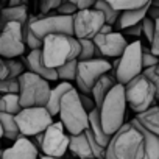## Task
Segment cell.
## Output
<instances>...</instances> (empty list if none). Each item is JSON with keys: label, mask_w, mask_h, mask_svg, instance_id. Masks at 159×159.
Returning <instances> with one entry per match:
<instances>
[{"label": "cell", "mask_w": 159, "mask_h": 159, "mask_svg": "<svg viewBox=\"0 0 159 159\" xmlns=\"http://www.w3.org/2000/svg\"><path fill=\"white\" fill-rule=\"evenodd\" d=\"M143 151V137L137 126L129 120L111 136L106 145L105 159H142Z\"/></svg>", "instance_id": "1"}, {"label": "cell", "mask_w": 159, "mask_h": 159, "mask_svg": "<svg viewBox=\"0 0 159 159\" xmlns=\"http://www.w3.org/2000/svg\"><path fill=\"white\" fill-rule=\"evenodd\" d=\"M80 53V42L72 34H47L42 39L41 55L47 67L56 69L72 59H76Z\"/></svg>", "instance_id": "2"}, {"label": "cell", "mask_w": 159, "mask_h": 159, "mask_svg": "<svg viewBox=\"0 0 159 159\" xmlns=\"http://www.w3.org/2000/svg\"><path fill=\"white\" fill-rule=\"evenodd\" d=\"M100 114V123L106 134L112 136L123 123L126 116V100H125V88L117 83L103 98L102 105L97 108Z\"/></svg>", "instance_id": "3"}, {"label": "cell", "mask_w": 159, "mask_h": 159, "mask_svg": "<svg viewBox=\"0 0 159 159\" xmlns=\"http://www.w3.org/2000/svg\"><path fill=\"white\" fill-rule=\"evenodd\" d=\"M58 116L59 122L62 123L64 129L69 134H80L88 128L89 125L88 112L84 111L81 102H80V94L75 88L67 91L61 98Z\"/></svg>", "instance_id": "4"}, {"label": "cell", "mask_w": 159, "mask_h": 159, "mask_svg": "<svg viewBox=\"0 0 159 159\" xmlns=\"http://www.w3.org/2000/svg\"><path fill=\"white\" fill-rule=\"evenodd\" d=\"M142 70V42L139 39L128 42L123 53L111 62V72L120 84H126L134 76L140 75Z\"/></svg>", "instance_id": "5"}, {"label": "cell", "mask_w": 159, "mask_h": 159, "mask_svg": "<svg viewBox=\"0 0 159 159\" xmlns=\"http://www.w3.org/2000/svg\"><path fill=\"white\" fill-rule=\"evenodd\" d=\"M50 81L44 80L42 76L25 70L19 76V100L22 108L31 106H45L48 95H50Z\"/></svg>", "instance_id": "6"}, {"label": "cell", "mask_w": 159, "mask_h": 159, "mask_svg": "<svg viewBox=\"0 0 159 159\" xmlns=\"http://www.w3.org/2000/svg\"><path fill=\"white\" fill-rule=\"evenodd\" d=\"M123 88H125L126 105L136 114L147 111L156 102L154 86H153V83L150 81V80L143 73L134 76L131 81H128L126 84H123Z\"/></svg>", "instance_id": "7"}, {"label": "cell", "mask_w": 159, "mask_h": 159, "mask_svg": "<svg viewBox=\"0 0 159 159\" xmlns=\"http://www.w3.org/2000/svg\"><path fill=\"white\" fill-rule=\"evenodd\" d=\"M28 24L33 34L38 39H44L47 34L62 33L73 36V16H61L56 13L28 16Z\"/></svg>", "instance_id": "8"}, {"label": "cell", "mask_w": 159, "mask_h": 159, "mask_svg": "<svg viewBox=\"0 0 159 159\" xmlns=\"http://www.w3.org/2000/svg\"><path fill=\"white\" fill-rule=\"evenodd\" d=\"M16 123L20 136L33 137L39 133H44L48 125L53 123V116L47 111L45 106H31L22 108L16 116Z\"/></svg>", "instance_id": "9"}, {"label": "cell", "mask_w": 159, "mask_h": 159, "mask_svg": "<svg viewBox=\"0 0 159 159\" xmlns=\"http://www.w3.org/2000/svg\"><path fill=\"white\" fill-rule=\"evenodd\" d=\"M111 72V62L106 58H92L78 61L76 66V76H75V84L76 91L81 94H89L94 86V83L102 76L103 73Z\"/></svg>", "instance_id": "10"}, {"label": "cell", "mask_w": 159, "mask_h": 159, "mask_svg": "<svg viewBox=\"0 0 159 159\" xmlns=\"http://www.w3.org/2000/svg\"><path fill=\"white\" fill-rule=\"evenodd\" d=\"M105 24L103 14L95 8L78 10L73 14V36L76 39H94Z\"/></svg>", "instance_id": "11"}, {"label": "cell", "mask_w": 159, "mask_h": 159, "mask_svg": "<svg viewBox=\"0 0 159 159\" xmlns=\"http://www.w3.org/2000/svg\"><path fill=\"white\" fill-rule=\"evenodd\" d=\"M39 150L44 156L62 157L69 150V133L64 129L61 122H53L44 131Z\"/></svg>", "instance_id": "12"}, {"label": "cell", "mask_w": 159, "mask_h": 159, "mask_svg": "<svg viewBox=\"0 0 159 159\" xmlns=\"http://www.w3.org/2000/svg\"><path fill=\"white\" fill-rule=\"evenodd\" d=\"M25 42L22 38V25L10 22L0 30V58H19L25 53Z\"/></svg>", "instance_id": "13"}, {"label": "cell", "mask_w": 159, "mask_h": 159, "mask_svg": "<svg viewBox=\"0 0 159 159\" xmlns=\"http://www.w3.org/2000/svg\"><path fill=\"white\" fill-rule=\"evenodd\" d=\"M95 44V58H119L128 45L125 34L119 31H111L106 34H97L94 39Z\"/></svg>", "instance_id": "14"}, {"label": "cell", "mask_w": 159, "mask_h": 159, "mask_svg": "<svg viewBox=\"0 0 159 159\" xmlns=\"http://www.w3.org/2000/svg\"><path fill=\"white\" fill-rule=\"evenodd\" d=\"M0 159H39V150L30 137L20 136L0 153Z\"/></svg>", "instance_id": "15"}, {"label": "cell", "mask_w": 159, "mask_h": 159, "mask_svg": "<svg viewBox=\"0 0 159 159\" xmlns=\"http://www.w3.org/2000/svg\"><path fill=\"white\" fill-rule=\"evenodd\" d=\"M22 62L28 69V72H33V73L42 76L44 80H47V81H56V80H58L56 69H50V67H47L44 64L42 55H41V48L30 50L27 55H24Z\"/></svg>", "instance_id": "16"}, {"label": "cell", "mask_w": 159, "mask_h": 159, "mask_svg": "<svg viewBox=\"0 0 159 159\" xmlns=\"http://www.w3.org/2000/svg\"><path fill=\"white\" fill-rule=\"evenodd\" d=\"M69 150L78 159H94V154H92V150L84 131L80 134H69Z\"/></svg>", "instance_id": "17"}, {"label": "cell", "mask_w": 159, "mask_h": 159, "mask_svg": "<svg viewBox=\"0 0 159 159\" xmlns=\"http://www.w3.org/2000/svg\"><path fill=\"white\" fill-rule=\"evenodd\" d=\"M116 84H117V81H116L112 72H106V73H103L102 76H98V80L94 83V86H92V89H91V95H92V98H94L97 108L102 105V102H103V98L106 97V94H108Z\"/></svg>", "instance_id": "18"}, {"label": "cell", "mask_w": 159, "mask_h": 159, "mask_svg": "<svg viewBox=\"0 0 159 159\" xmlns=\"http://www.w3.org/2000/svg\"><path fill=\"white\" fill-rule=\"evenodd\" d=\"M137 129L140 131L142 137H143V145H145V151H143V157L142 159H159V136L150 133L148 129H145L136 119L131 120Z\"/></svg>", "instance_id": "19"}, {"label": "cell", "mask_w": 159, "mask_h": 159, "mask_svg": "<svg viewBox=\"0 0 159 159\" xmlns=\"http://www.w3.org/2000/svg\"><path fill=\"white\" fill-rule=\"evenodd\" d=\"M28 10L27 7H5L0 10V30L10 22H17L24 25L28 20Z\"/></svg>", "instance_id": "20"}, {"label": "cell", "mask_w": 159, "mask_h": 159, "mask_svg": "<svg viewBox=\"0 0 159 159\" xmlns=\"http://www.w3.org/2000/svg\"><path fill=\"white\" fill-rule=\"evenodd\" d=\"M73 88L72 83H67V81H61L59 84H56L55 88L50 89V95H48V100H47V111L55 117L58 116V111H59V103H61V98L64 97V94L67 91H70Z\"/></svg>", "instance_id": "21"}, {"label": "cell", "mask_w": 159, "mask_h": 159, "mask_svg": "<svg viewBox=\"0 0 159 159\" xmlns=\"http://www.w3.org/2000/svg\"><path fill=\"white\" fill-rule=\"evenodd\" d=\"M150 3H151V2H150ZM150 3L145 5V7H142V8H137V10L122 11L120 16H119V19H117V22H116L117 27H119L120 30H125V28H128V27H133V25H136V24H140V22L143 20V17L147 16V13H148Z\"/></svg>", "instance_id": "22"}, {"label": "cell", "mask_w": 159, "mask_h": 159, "mask_svg": "<svg viewBox=\"0 0 159 159\" xmlns=\"http://www.w3.org/2000/svg\"><path fill=\"white\" fill-rule=\"evenodd\" d=\"M88 119H89V125H88L89 133L92 134V137H94V139L102 145V147H105V148H106V145H108V142H109L111 136H109V134H106V133L103 131V128H102L98 109H97V108H95V109H92V111L88 114Z\"/></svg>", "instance_id": "23"}, {"label": "cell", "mask_w": 159, "mask_h": 159, "mask_svg": "<svg viewBox=\"0 0 159 159\" xmlns=\"http://www.w3.org/2000/svg\"><path fill=\"white\" fill-rule=\"evenodd\" d=\"M136 120L150 133L159 136V106H151L136 116Z\"/></svg>", "instance_id": "24"}, {"label": "cell", "mask_w": 159, "mask_h": 159, "mask_svg": "<svg viewBox=\"0 0 159 159\" xmlns=\"http://www.w3.org/2000/svg\"><path fill=\"white\" fill-rule=\"evenodd\" d=\"M0 126H2V137L10 139V140H16L17 137H20V133L13 114L0 112Z\"/></svg>", "instance_id": "25"}, {"label": "cell", "mask_w": 159, "mask_h": 159, "mask_svg": "<svg viewBox=\"0 0 159 159\" xmlns=\"http://www.w3.org/2000/svg\"><path fill=\"white\" fill-rule=\"evenodd\" d=\"M22 109L17 94H2L0 95V112H7L16 116Z\"/></svg>", "instance_id": "26"}, {"label": "cell", "mask_w": 159, "mask_h": 159, "mask_svg": "<svg viewBox=\"0 0 159 159\" xmlns=\"http://www.w3.org/2000/svg\"><path fill=\"white\" fill-rule=\"evenodd\" d=\"M92 8L100 11L103 14V17H105V22L109 24V25H116V22H117V19L120 16V11L114 10L108 2H105V0H95V3H94Z\"/></svg>", "instance_id": "27"}, {"label": "cell", "mask_w": 159, "mask_h": 159, "mask_svg": "<svg viewBox=\"0 0 159 159\" xmlns=\"http://www.w3.org/2000/svg\"><path fill=\"white\" fill-rule=\"evenodd\" d=\"M108 2L114 10L117 11H129V10H137V8H142L145 5H148L151 0H105Z\"/></svg>", "instance_id": "28"}, {"label": "cell", "mask_w": 159, "mask_h": 159, "mask_svg": "<svg viewBox=\"0 0 159 159\" xmlns=\"http://www.w3.org/2000/svg\"><path fill=\"white\" fill-rule=\"evenodd\" d=\"M76 66H78V59H72L59 67H56V75H58V80L61 81H67V83H72L75 81V76H76Z\"/></svg>", "instance_id": "29"}, {"label": "cell", "mask_w": 159, "mask_h": 159, "mask_svg": "<svg viewBox=\"0 0 159 159\" xmlns=\"http://www.w3.org/2000/svg\"><path fill=\"white\" fill-rule=\"evenodd\" d=\"M80 42V53H78V61H84V59H92L95 58V44L92 39H78Z\"/></svg>", "instance_id": "30"}, {"label": "cell", "mask_w": 159, "mask_h": 159, "mask_svg": "<svg viewBox=\"0 0 159 159\" xmlns=\"http://www.w3.org/2000/svg\"><path fill=\"white\" fill-rule=\"evenodd\" d=\"M5 64H7V70H8L7 78H14V80H17V78L25 72L24 62L19 61L17 58H8V59H5Z\"/></svg>", "instance_id": "31"}, {"label": "cell", "mask_w": 159, "mask_h": 159, "mask_svg": "<svg viewBox=\"0 0 159 159\" xmlns=\"http://www.w3.org/2000/svg\"><path fill=\"white\" fill-rule=\"evenodd\" d=\"M22 38H24L25 45H27L30 50L41 48V45H42V41H41V39H38V38L33 34V31H31V28H30L28 20H27V22L22 25Z\"/></svg>", "instance_id": "32"}, {"label": "cell", "mask_w": 159, "mask_h": 159, "mask_svg": "<svg viewBox=\"0 0 159 159\" xmlns=\"http://www.w3.org/2000/svg\"><path fill=\"white\" fill-rule=\"evenodd\" d=\"M17 92H19V78L0 80V94H17Z\"/></svg>", "instance_id": "33"}, {"label": "cell", "mask_w": 159, "mask_h": 159, "mask_svg": "<svg viewBox=\"0 0 159 159\" xmlns=\"http://www.w3.org/2000/svg\"><path fill=\"white\" fill-rule=\"evenodd\" d=\"M157 62H159V56L154 55V53L150 50V47L142 45V67H143V69L154 67Z\"/></svg>", "instance_id": "34"}, {"label": "cell", "mask_w": 159, "mask_h": 159, "mask_svg": "<svg viewBox=\"0 0 159 159\" xmlns=\"http://www.w3.org/2000/svg\"><path fill=\"white\" fill-rule=\"evenodd\" d=\"M62 0H38V11L39 14H48L56 11Z\"/></svg>", "instance_id": "35"}, {"label": "cell", "mask_w": 159, "mask_h": 159, "mask_svg": "<svg viewBox=\"0 0 159 159\" xmlns=\"http://www.w3.org/2000/svg\"><path fill=\"white\" fill-rule=\"evenodd\" d=\"M153 34H154V20L150 19L148 16H145L143 20H142V36H143V38L148 41V44H150L151 39H153Z\"/></svg>", "instance_id": "36"}, {"label": "cell", "mask_w": 159, "mask_h": 159, "mask_svg": "<svg viewBox=\"0 0 159 159\" xmlns=\"http://www.w3.org/2000/svg\"><path fill=\"white\" fill-rule=\"evenodd\" d=\"M76 11H78V8L72 2H69V0H62L55 13L56 14H61V16H73Z\"/></svg>", "instance_id": "37"}, {"label": "cell", "mask_w": 159, "mask_h": 159, "mask_svg": "<svg viewBox=\"0 0 159 159\" xmlns=\"http://www.w3.org/2000/svg\"><path fill=\"white\" fill-rule=\"evenodd\" d=\"M80 94V102H81V105H83V108H84V111L89 114L92 109H95L97 106H95V102H94V98H92V95H89V94H81V92H78Z\"/></svg>", "instance_id": "38"}, {"label": "cell", "mask_w": 159, "mask_h": 159, "mask_svg": "<svg viewBox=\"0 0 159 159\" xmlns=\"http://www.w3.org/2000/svg\"><path fill=\"white\" fill-rule=\"evenodd\" d=\"M150 50L159 56V19L154 20V34H153L151 42H150Z\"/></svg>", "instance_id": "39"}, {"label": "cell", "mask_w": 159, "mask_h": 159, "mask_svg": "<svg viewBox=\"0 0 159 159\" xmlns=\"http://www.w3.org/2000/svg\"><path fill=\"white\" fill-rule=\"evenodd\" d=\"M123 31V34H128V36H134V38H140L142 36V22L140 24H136V25H133V27H128V28H125V30H122Z\"/></svg>", "instance_id": "40"}, {"label": "cell", "mask_w": 159, "mask_h": 159, "mask_svg": "<svg viewBox=\"0 0 159 159\" xmlns=\"http://www.w3.org/2000/svg\"><path fill=\"white\" fill-rule=\"evenodd\" d=\"M69 2H72L78 10H84V8H92L95 0H69Z\"/></svg>", "instance_id": "41"}, {"label": "cell", "mask_w": 159, "mask_h": 159, "mask_svg": "<svg viewBox=\"0 0 159 159\" xmlns=\"http://www.w3.org/2000/svg\"><path fill=\"white\" fill-rule=\"evenodd\" d=\"M147 16H148L150 19H153V20H156V19H159V7H156V5H153V3H150V7H148V13H147Z\"/></svg>", "instance_id": "42"}, {"label": "cell", "mask_w": 159, "mask_h": 159, "mask_svg": "<svg viewBox=\"0 0 159 159\" xmlns=\"http://www.w3.org/2000/svg\"><path fill=\"white\" fill-rule=\"evenodd\" d=\"M7 73H8V70H7V64H5V59H3V58H0V80L7 78Z\"/></svg>", "instance_id": "43"}, {"label": "cell", "mask_w": 159, "mask_h": 159, "mask_svg": "<svg viewBox=\"0 0 159 159\" xmlns=\"http://www.w3.org/2000/svg\"><path fill=\"white\" fill-rule=\"evenodd\" d=\"M28 0H8V7H27Z\"/></svg>", "instance_id": "44"}, {"label": "cell", "mask_w": 159, "mask_h": 159, "mask_svg": "<svg viewBox=\"0 0 159 159\" xmlns=\"http://www.w3.org/2000/svg\"><path fill=\"white\" fill-rule=\"evenodd\" d=\"M111 31H114V25H109V24H105L100 28V34H106V33H111Z\"/></svg>", "instance_id": "45"}, {"label": "cell", "mask_w": 159, "mask_h": 159, "mask_svg": "<svg viewBox=\"0 0 159 159\" xmlns=\"http://www.w3.org/2000/svg\"><path fill=\"white\" fill-rule=\"evenodd\" d=\"M39 159H64V157H52V156H39Z\"/></svg>", "instance_id": "46"}, {"label": "cell", "mask_w": 159, "mask_h": 159, "mask_svg": "<svg viewBox=\"0 0 159 159\" xmlns=\"http://www.w3.org/2000/svg\"><path fill=\"white\" fill-rule=\"evenodd\" d=\"M151 3L156 5V7H159V0H151Z\"/></svg>", "instance_id": "47"}, {"label": "cell", "mask_w": 159, "mask_h": 159, "mask_svg": "<svg viewBox=\"0 0 159 159\" xmlns=\"http://www.w3.org/2000/svg\"><path fill=\"white\" fill-rule=\"evenodd\" d=\"M156 73H157V76H159V62L156 64Z\"/></svg>", "instance_id": "48"}, {"label": "cell", "mask_w": 159, "mask_h": 159, "mask_svg": "<svg viewBox=\"0 0 159 159\" xmlns=\"http://www.w3.org/2000/svg\"><path fill=\"white\" fill-rule=\"evenodd\" d=\"M0 139H2V126H0Z\"/></svg>", "instance_id": "49"}, {"label": "cell", "mask_w": 159, "mask_h": 159, "mask_svg": "<svg viewBox=\"0 0 159 159\" xmlns=\"http://www.w3.org/2000/svg\"><path fill=\"white\" fill-rule=\"evenodd\" d=\"M3 2H5V0H0V7H2V3H3Z\"/></svg>", "instance_id": "50"}, {"label": "cell", "mask_w": 159, "mask_h": 159, "mask_svg": "<svg viewBox=\"0 0 159 159\" xmlns=\"http://www.w3.org/2000/svg\"><path fill=\"white\" fill-rule=\"evenodd\" d=\"M0 95H2V94H0Z\"/></svg>", "instance_id": "51"}]
</instances>
